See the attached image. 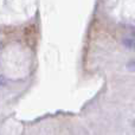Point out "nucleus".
<instances>
[{"instance_id":"f257e3e1","label":"nucleus","mask_w":135,"mask_h":135,"mask_svg":"<svg viewBox=\"0 0 135 135\" xmlns=\"http://www.w3.org/2000/svg\"><path fill=\"white\" fill-rule=\"evenodd\" d=\"M123 45L126 47H128V49H133V46H134V40H133V38H124L123 39Z\"/></svg>"},{"instance_id":"f03ea898","label":"nucleus","mask_w":135,"mask_h":135,"mask_svg":"<svg viewBox=\"0 0 135 135\" xmlns=\"http://www.w3.org/2000/svg\"><path fill=\"white\" fill-rule=\"evenodd\" d=\"M5 85H7V79L5 76L0 75V86H5Z\"/></svg>"}]
</instances>
